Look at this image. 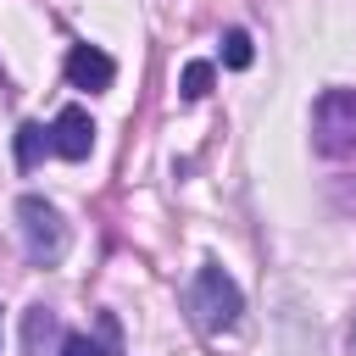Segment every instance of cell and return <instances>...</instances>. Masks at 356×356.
<instances>
[{
	"label": "cell",
	"instance_id": "6da1fadb",
	"mask_svg": "<svg viewBox=\"0 0 356 356\" xmlns=\"http://www.w3.org/2000/svg\"><path fill=\"white\" fill-rule=\"evenodd\" d=\"M17 234H22V256H28L33 267H56V261L67 256V245H72L67 217H61L44 195H22V200H17Z\"/></svg>",
	"mask_w": 356,
	"mask_h": 356
},
{
	"label": "cell",
	"instance_id": "7a4b0ae2",
	"mask_svg": "<svg viewBox=\"0 0 356 356\" xmlns=\"http://www.w3.org/2000/svg\"><path fill=\"white\" fill-rule=\"evenodd\" d=\"M239 312H245L239 284H234L217 261H200V273H195V284H189V317H195L200 328L217 334V328H234Z\"/></svg>",
	"mask_w": 356,
	"mask_h": 356
},
{
	"label": "cell",
	"instance_id": "3957f363",
	"mask_svg": "<svg viewBox=\"0 0 356 356\" xmlns=\"http://www.w3.org/2000/svg\"><path fill=\"white\" fill-rule=\"evenodd\" d=\"M312 145L323 156H356V89H323L312 106Z\"/></svg>",
	"mask_w": 356,
	"mask_h": 356
},
{
	"label": "cell",
	"instance_id": "277c9868",
	"mask_svg": "<svg viewBox=\"0 0 356 356\" xmlns=\"http://www.w3.org/2000/svg\"><path fill=\"white\" fill-rule=\"evenodd\" d=\"M50 150H56L61 161H83V156L95 150V122H89L83 106H61V111H56V122H50Z\"/></svg>",
	"mask_w": 356,
	"mask_h": 356
},
{
	"label": "cell",
	"instance_id": "5b68a950",
	"mask_svg": "<svg viewBox=\"0 0 356 356\" xmlns=\"http://www.w3.org/2000/svg\"><path fill=\"white\" fill-rule=\"evenodd\" d=\"M67 83L100 95V89L117 83V61H111L100 44H72V50H67Z\"/></svg>",
	"mask_w": 356,
	"mask_h": 356
},
{
	"label": "cell",
	"instance_id": "8992f818",
	"mask_svg": "<svg viewBox=\"0 0 356 356\" xmlns=\"http://www.w3.org/2000/svg\"><path fill=\"white\" fill-rule=\"evenodd\" d=\"M61 345H67L61 317H56L44 300H33V306L22 312V356H61Z\"/></svg>",
	"mask_w": 356,
	"mask_h": 356
},
{
	"label": "cell",
	"instance_id": "52a82bcc",
	"mask_svg": "<svg viewBox=\"0 0 356 356\" xmlns=\"http://www.w3.org/2000/svg\"><path fill=\"white\" fill-rule=\"evenodd\" d=\"M61 356H122L117 317H111V312H100V317H95V334H67Z\"/></svg>",
	"mask_w": 356,
	"mask_h": 356
},
{
	"label": "cell",
	"instance_id": "ba28073f",
	"mask_svg": "<svg viewBox=\"0 0 356 356\" xmlns=\"http://www.w3.org/2000/svg\"><path fill=\"white\" fill-rule=\"evenodd\" d=\"M44 150H50V128H39V122H22V128H17V167H22V172H33Z\"/></svg>",
	"mask_w": 356,
	"mask_h": 356
},
{
	"label": "cell",
	"instance_id": "9c48e42d",
	"mask_svg": "<svg viewBox=\"0 0 356 356\" xmlns=\"http://www.w3.org/2000/svg\"><path fill=\"white\" fill-rule=\"evenodd\" d=\"M250 61H256L250 33H245V28H228V33H222V67H228V72H245Z\"/></svg>",
	"mask_w": 356,
	"mask_h": 356
},
{
	"label": "cell",
	"instance_id": "30bf717a",
	"mask_svg": "<svg viewBox=\"0 0 356 356\" xmlns=\"http://www.w3.org/2000/svg\"><path fill=\"white\" fill-rule=\"evenodd\" d=\"M211 78H217V67H211V61H189V67H184V78H178L184 100H206V95H211Z\"/></svg>",
	"mask_w": 356,
	"mask_h": 356
},
{
	"label": "cell",
	"instance_id": "8fae6325",
	"mask_svg": "<svg viewBox=\"0 0 356 356\" xmlns=\"http://www.w3.org/2000/svg\"><path fill=\"white\" fill-rule=\"evenodd\" d=\"M345 356H356V317H350V328H345Z\"/></svg>",
	"mask_w": 356,
	"mask_h": 356
}]
</instances>
